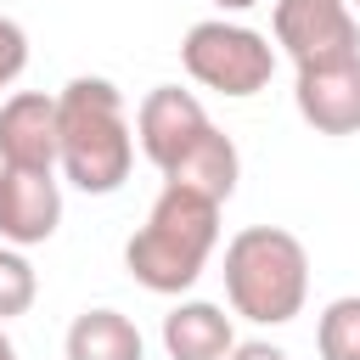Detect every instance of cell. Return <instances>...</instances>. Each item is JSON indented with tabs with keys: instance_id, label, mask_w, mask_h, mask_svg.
I'll use <instances>...</instances> for the list:
<instances>
[{
	"instance_id": "6da1fadb",
	"label": "cell",
	"mask_w": 360,
	"mask_h": 360,
	"mask_svg": "<svg viewBox=\"0 0 360 360\" xmlns=\"http://www.w3.org/2000/svg\"><path fill=\"white\" fill-rule=\"evenodd\" d=\"M135 129L112 79L79 73L56 90V169L84 197H112L129 180Z\"/></svg>"
},
{
	"instance_id": "7a4b0ae2",
	"label": "cell",
	"mask_w": 360,
	"mask_h": 360,
	"mask_svg": "<svg viewBox=\"0 0 360 360\" xmlns=\"http://www.w3.org/2000/svg\"><path fill=\"white\" fill-rule=\"evenodd\" d=\"M214 248H219V202L186 186H163L146 225L124 242V270L146 292L180 298L208 270Z\"/></svg>"
},
{
	"instance_id": "3957f363",
	"label": "cell",
	"mask_w": 360,
	"mask_h": 360,
	"mask_svg": "<svg viewBox=\"0 0 360 360\" xmlns=\"http://www.w3.org/2000/svg\"><path fill=\"white\" fill-rule=\"evenodd\" d=\"M225 298L253 326H287L309 298V253L281 225H248L225 242Z\"/></svg>"
},
{
	"instance_id": "277c9868",
	"label": "cell",
	"mask_w": 360,
	"mask_h": 360,
	"mask_svg": "<svg viewBox=\"0 0 360 360\" xmlns=\"http://www.w3.org/2000/svg\"><path fill=\"white\" fill-rule=\"evenodd\" d=\"M180 62L186 73L214 90V96H231V101H248L270 84L276 73V45L248 28V22H231V17H208V22H191L186 39H180Z\"/></svg>"
},
{
	"instance_id": "5b68a950",
	"label": "cell",
	"mask_w": 360,
	"mask_h": 360,
	"mask_svg": "<svg viewBox=\"0 0 360 360\" xmlns=\"http://www.w3.org/2000/svg\"><path fill=\"white\" fill-rule=\"evenodd\" d=\"M270 28L276 45L292 56V68H326L360 56V17L349 11V0H276Z\"/></svg>"
},
{
	"instance_id": "8992f818",
	"label": "cell",
	"mask_w": 360,
	"mask_h": 360,
	"mask_svg": "<svg viewBox=\"0 0 360 360\" xmlns=\"http://www.w3.org/2000/svg\"><path fill=\"white\" fill-rule=\"evenodd\" d=\"M208 129H214L208 107L191 90H180V84H152L141 96V107H135V146L146 152V163L158 174H169Z\"/></svg>"
},
{
	"instance_id": "52a82bcc",
	"label": "cell",
	"mask_w": 360,
	"mask_h": 360,
	"mask_svg": "<svg viewBox=\"0 0 360 360\" xmlns=\"http://www.w3.org/2000/svg\"><path fill=\"white\" fill-rule=\"evenodd\" d=\"M62 225V180L39 169H0V242L39 248Z\"/></svg>"
},
{
	"instance_id": "ba28073f",
	"label": "cell",
	"mask_w": 360,
	"mask_h": 360,
	"mask_svg": "<svg viewBox=\"0 0 360 360\" xmlns=\"http://www.w3.org/2000/svg\"><path fill=\"white\" fill-rule=\"evenodd\" d=\"M292 107L315 135H360V56L298 68Z\"/></svg>"
},
{
	"instance_id": "9c48e42d",
	"label": "cell",
	"mask_w": 360,
	"mask_h": 360,
	"mask_svg": "<svg viewBox=\"0 0 360 360\" xmlns=\"http://www.w3.org/2000/svg\"><path fill=\"white\" fill-rule=\"evenodd\" d=\"M0 169L56 174V96L17 90L0 101Z\"/></svg>"
},
{
	"instance_id": "30bf717a",
	"label": "cell",
	"mask_w": 360,
	"mask_h": 360,
	"mask_svg": "<svg viewBox=\"0 0 360 360\" xmlns=\"http://www.w3.org/2000/svg\"><path fill=\"white\" fill-rule=\"evenodd\" d=\"M163 349H169V360H225L236 349L231 315L208 298H186L163 315Z\"/></svg>"
},
{
	"instance_id": "8fae6325",
	"label": "cell",
	"mask_w": 360,
	"mask_h": 360,
	"mask_svg": "<svg viewBox=\"0 0 360 360\" xmlns=\"http://www.w3.org/2000/svg\"><path fill=\"white\" fill-rule=\"evenodd\" d=\"M236 180H242V158H236V141H231L219 124L163 174V186H186V191H202V197H214V202H225V197L236 191Z\"/></svg>"
},
{
	"instance_id": "7c38bea8",
	"label": "cell",
	"mask_w": 360,
	"mask_h": 360,
	"mask_svg": "<svg viewBox=\"0 0 360 360\" xmlns=\"http://www.w3.org/2000/svg\"><path fill=\"white\" fill-rule=\"evenodd\" d=\"M68 360H146L141 326L124 309H84L68 326Z\"/></svg>"
},
{
	"instance_id": "4fadbf2b",
	"label": "cell",
	"mask_w": 360,
	"mask_h": 360,
	"mask_svg": "<svg viewBox=\"0 0 360 360\" xmlns=\"http://www.w3.org/2000/svg\"><path fill=\"white\" fill-rule=\"evenodd\" d=\"M315 349H321V360H360V292H343L321 309Z\"/></svg>"
},
{
	"instance_id": "5bb4252c",
	"label": "cell",
	"mask_w": 360,
	"mask_h": 360,
	"mask_svg": "<svg viewBox=\"0 0 360 360\" xmlns=\"http://www.w3.org/2000/svg\"><path fill=\"white\" fill-rule=\"evenodd\" d=\"M34 298H39V276H34V264L22 259V248H6V242H0V321L28 315Z\"/></svg>"
},
{
	"instance_id": "9a60e30c",
	"label": "cell",
	"mask_w": 360,
	"mask_h": 360,
	"mask_svg": "<svg viewBox=\"0 0 360 360\" xmlns=\"http://www.w3.org/2000/svg\"><path fill=\"white\" fill-rule=\"evenodd\" d=\"M22 68H28V34H22V22L0 17V90L17 84Z\"/></svg>"
},
{
	"instance_id": "2e32d148",
	"label": "cell",
	"mask_w": 360,
	"mask_h": 360,
	"mask_svg": "<svg viewBox=\"0 0 360 360\" xmlns=\"http://www.w3.org/2000/svg\"><path fill=\"white\" fill-rule=\"evenodd\" d=\"M225 360H287V349H276V343H264V338H253V343H236Z\"/></svg>"
},
{
	"instance_id": "e0dca14e",
	"label": "cell",
	"mask_w": 360,
	"mask_h": 360,
	"mask_svg": "<svg viewBox=\"0 0 360 360\" xmlns=\"http://www.w3.org/2000/svg\"><path fill=\"white\" fill-rule=\"evenodd\" d=\"M219 11H248V6H259V0H214Z\"/></svg>"
},
{
	"instance_id": "ac0fdd59",
	"label": "cell",
	"mask_w": 360,
	"mask_h": 360,
	"mask_svg": "<svg viewBox=\"0 0 360 360\" xmlns=\"http://www.w3.org/2000/svg\"><path fill=\"white\" fill-rule=\"evenodd\" d=\"M0 360H17V343L6 338V326H0Z\"/></svg>"
},
{
	"instance_id": "d6986e66",
	"label": "cell",
	"mask_w": 360,
	"mask_h": 360,
	"mask_svg": "<svg viewBox=\"0 0 360 360\" xmlns=\"http://www.w3.org/2000/svg\"><path fill=\"white\" fill-rule=\"evenodd\" d=\"M349 11H360V0H349Z\"/></svg>"
}]
</instances>
